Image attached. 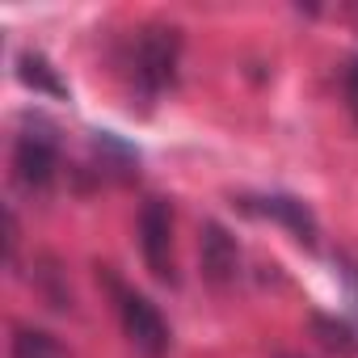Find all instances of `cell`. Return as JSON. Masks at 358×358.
<instances>
[{
    "label": "cell",
    "instance_id": "obj_4",
    "mask_svg": "<svg viewBox=\"0 0 358 358\" xmlns=\"http://www.w3.org/2000/svg\"><path fill=\"white\" fill-rule=\"evenodd\" d=\"M199 266H203V278H207L215 291L232 287L236 274H241V249H236L232 232H228L220 220H207L203 232H199Z\"/></svg>",
    "mask_w": 358,
    "mask_h": 358
},
{
    "label": "cell",
    "instance_id": "obj_1",
    "mask_svg": "<svg viewBox=\"0 0 358 358\" xmlns=\"http://www.w3.org/2000/svg\"><path fill=\"white\" fill-rule=\"evenodd\" d=\"M177 64H182V30L177 26H143L135 38V80L143 97L173 89Z\"/></svg>",
    "mask_w": 358,
    "mask_h": 358
},
{
    "label": "cell",
    "instance_id": "obj_3",
    "mask_svg": "<svg viewBox=\"0 0 358 358\" xmlns=\"http://www.w3.org/2000/svg\"><path fill=\"white\" fill-rule=\"evenodd\" d=\"M139 249H143V262H148L152 278L177 282V270H173V207L164 199L143 203V211H139Z\"/></svg>",
    "mask_w": 358,
    "mask_h": 358
},
{
    "label": "cell",
    "instance_id": "obj_8",
    "mask_svg": "<svg viewBox=\"0 0 358 358\" xmlns=\"http://www.w3.org/2000/svg\"><path fill=\"white\" fill-rule=\"evenodd\" d=\"M9 354H13V358H68V350H64L47 329H30V324L13 329Z\"/></svg>",
    "mask_w": 358,
    "mask_h": 358
},
{
    "label": "cell",
    "instance_id": "obj_5",
    "mask_svg": "<svg viewBox=\"0 0 358 358\" xmlns=\"http://www.w3.org/2000/svg\"><path fill=\"white\" fill-rule=\"evenodd\" d=\"M55 169H59V152L47 135H34L26 131L17 143H13V177L17 186L30 190V194H43L51 182H55Z\"/></svg>",
    "mask_w": 358,
    "mask_h": 358
},
{
    "label": "cell",
    "instance_id": "obj_13",
    "mask_svg": "<svg viewBox=\"0 0 358 358\" xmlns=\"http://www.w3.org/2000/svg\"><path fill=\"white\" fill-rule=\"evenodd\" d=\"M278 358H299V354H278Z\"/></svg>",
    "mask_w": 358,
    "mask_h": 358
},
{
    "label": "cell",
    "instance_id": "obj_2",
    "mask_svg": "<svg viewBox=\"0 0 358 358\" xmlns=\"http://www.w3.org/2000/svg\"><path fill=\"white\" fill-rule=\"evenodd\" d=\"M114 295H118L122 333H127V341L135 345V354H143V358H164L173 337H169V324H164L160 308H156L148 295L127 291V287H118V282H114Z\"/></svg>",
    "mask_w": 358,
    "mask_h": 358
},
{
    "label": "cell",
    "instance_id": "obj_7",
    "mask_svg": "<svg viewBox=\"0 0 358 358\" xmlns=\"http://www.w3.org/2000/svg\"><path fill=\"white\" fill-rule=\"evenodd\" d=\"M17 76H22V85H30L34 93H51V97H68V85L59 80V72L47 64V55H38V51H22V59H17Z\"/></svg>",
    "mask_w": 358,
    "mask_h": 358
},
{
    "label": "cell",
    "instance_id": "obj_12",
    "mask_svg": "<svg viewBox=\"0 0 358 358\" xmlns=\"http://www.w3.org/2000/svg\"><path fill=\"white\" fill-rule=\"evenodd\" d=\"M5 262L17 266V215L5 211Z\"/></svg>",
    "mask_w": 358,
    "mask_h": 358
},
{
    "label": "cell",
    "instance_id": "obj_9",
    "mask_svg": "<svg viewBox=\"0 0 358 358\" xmlns=\"http://www.w3.org/2000/svg\"><path fill=\"white\" fill-rule=\"evenodd\" d=\"M312 333H316V341H320L324 350H333V354H341V358H350V354L358 350V337H354V333H350V324H345V320H337V316L312 312Z\"/></svg>",
    "mask_w": 358,
    "mask_h": 358
},
{
    "label": "cell",
    "instance_id": "obj_11",
    "mask_svg": "<svg viewBox=\"0 0 358 358\" xmlns=\"http://www.w3.org/2000/svg\"><path fill=\"white\" fill-rule=\"evenodd\" d=\"M345 106H350V114H354V122H358V55H354L350 68H345Z\"/></svg>",
    "mask_w": 358,
    "mask_h": 358
},
{
    "label": "cell",
    "instance_id": "obj_6",
    "mask_svg": "<svg viewBox=\"0 0 358 358\" xmlns=\"http://www.w3.org/2000/svg\"><path fill=\"white\" fill-rule=\"evenodd\" d=\"M245 207L257 211V215H266V220H274V224H282L299 245L316 249L320 228H316V215L308 211V203H299V199H291V194H266V199H245Z\"/></svg>",
    "mask_w": 358,
    "mask_h": 358
},
{
    "label": "cell",
    "instance_id": "obj_10",
    "mask_svg": "<svg viewBox=\"0 0 358 358\" xmlns=\"http://www.w3.org/2000/svg\"><path fill=\"white\" fill-rule=\"evenodd\" d=\"M34 278H38V287H43V295H47V303L55 312H72V291H68V278L55 266V257H38L34 262Z\"/></svg>",
    "mask_w": 358,
    "mask_h": 358
}]
</instances>
